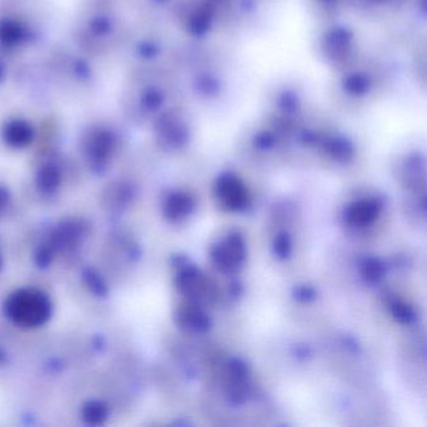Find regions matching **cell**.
Returning a JSON list of instances; mask_svg holds the SVG:
<instances>
[{
  "label": "cell",
  "mask_w": 427,
  "mask_h": 427,
  "mask_svg": "<svg viewBox=\"0 0 427 427\" xmlns=\"http://www.w3.org/2000/svg\"><path fill=\"white\" fill-rule=\"evenodd\" d=\"M85 281L87 286L90 287V291L99 297H103L108 293V287L104 280L100 277L98 272L93 269H87L85 272Z\"/></svg>",
  "instance_id": "obj_12"
},
{
  "label": "cell",
  "mask_w": 427,
  "mask_h": 427,
  "mask_svg": "<svg viewBox=\"0 0 427 427\" xmlns=\"http://www.w3.org/2000/svg\"><path fill=\"white\" fill-rule=\"evenodd\" d=\"M55 251H54V248L47 242L43 243L42 246H39V248L37 249V252H36V264L39 266V267H48L49 264L53 262L54 257H55Z\"/></svg>",
  "instance_id": "obj_15"
},
{
  "label": "cell",
  "mask_w": 427,
  "mask_h": 427,
  "mask_svg": "<svg viewBox=\"0 0 427 427\" xmlns=\"http://www.w3.org/2000/svg\"><path fill=\"white\" fill-rule=\"evenodd\" d=\"M293 296H295V298L297 301L308 302V301L315 300L316 290L312 286H298V287H296Z\"/></svg>",
  "instance_id": "obj_16"
},
{
  "label": "cell",
  "mask_w": 427,
  "mask_h": 427,
  "mask_svg": "<svg viewBox=\"0 0 427 427\" xmlns=\"http://www.w3.org/2000/svg\"><path fill=\"white\" fill-rule=\"evenodd\" d=\"M4 360H6V355H4V352L0 350V364H1Z\"/></svg>",
  "instance_id": "obj_18"
},
{
  "label": "cell",
  "mask_w": 427,
  "mask_h": 427,
  "mask_svg": "<svg viewBox=\"0 0 427 427\" xmlns=\"http://www.w3.org/2000/svg\"><path fill=\"white\" fill-rule=\"evenodd\" d=\"M60 185V175L57 169L45 168L38 177V188L43 195H53Z\"/></svg>",
  "instance_id": "obj_11"
},
{
  "label": "cell",
  "mask_w": 427,
  "mask_h": 427,
  "mask_svg": "<svg viewBox=\"0 0 427 427\" xmlns=\"http://www.w3.org/2000/svg\"><path fill=\"white\" fill-rule=\"evenodd\" d=\"M109 416V409L103 401H88L82 407V418L88 425L98 426L107 421Z\"/></svg>",
  "instance_id": "obj_8"
},
{
  "label": "cell",
  "mask_w": 427,
  "mask_h": 427,
  "mask_svg": "<svg viewBox=\"0 0 427 427\" xmlns=\"http://www.w3.org/2000/svg\"><path fill=\"white\" fill-rule=\"evenodd\" d=\"M4 311L16 326L37 328L49 321L53 305L44 291L36 287H24L8 296Z\"/></svg>",
  "instance_id": "obj_1"
},
{
  "label": "cell",
  "mask_w": 427,
  "mask_h": 427,
  "mask_svg": "<svg viewBox=\"0 0 427 427\" xmlns=\"http://www.w3.org/2000/svg\"><path fill=\"white\" fill-rule=\"evenodd\" d=\"M11 203V193L6 190V187L0 185V215H3L6 211Z\"/></svg>",
  "instance_id": "obj_17"
},
{
  "label": "cell",
  "mask_w": 427,
  "mask_h": 427,
  "mask_svg": "<svg viewBox=\"0 0 427 427\" xmlns=\"http://www.w3.org/2000/svg\"><path fill=\"white\" fill-rule=\"evenodd\" d=\"M195 210V200L185 192H175L168 195L164 203L163 213L171 222H178L190 216Z\"/></svg>",
  "instance_id": "obj_7"
},
{
  "label": "cell",
  "mask_w": 427,
  "mask_h": 427,
  "mask_svg": "<svg viewBox=\"0 0 427 427\" xmlns=\"http://www.w3.org/2000/svg\"><path fill=\"white\" fill-rule=\"evenodd\" d=\"M217 198L229 211H241L247 207L248 192L241 180L234 175H225L216 185Z\"/></svg>",
  "instance_id": "obj_3"
},
{
  "label": "cell",
  "mask_w": 427,
  "mask_h": 427,
  "mask_svg": "<svg viewBox=\"0 0 427 427\" xmlns=\"http://www.w3.org/2000/svg\"><path fill=\"white\" fill-rule=\"evenodd\" d=\"M3 267V254H1V249H0V269Z\"/></svg>",
  "instance_id": "obj_19"
},
{
  "label": "cell",
  "mask_w": 427,
  "mask_h": 427,
  "mask_svg": "<svg viewBox=\"0 0 427 427\" xmlns=\"http://www.w3.org/2000/svg\"><path fill=\"white\" fill-rule=\"evenodd\" d=\"M177 322L180 328L195 333H206L211 328L210 317L195 303L180 307L177 312Z\"/></svg>",
  "instance_id": "obj_6"
},
{
  "label": "cell",
  "mask_w": 427,
  "mask_h": 427,
  "mask_svg": "<svg viewBox=\"0 0 427 427\" xmlns=\"http://www.w3.org/2000/svg\"><path fill=\"white\" fill-rule=\"evenodd\" d=\"M246 257V246L239 233L229 234L223 242L212 249V259L218 269L225 274L234 272Z\"/></svg>",
  "instance_id": "obj_2"
},
{
  "label": "cell",
  "mask_w": 427,
  "mask_h": 427,
  "mask_svg": "<svg viewBox=\"0 0 427 427\" xmlns=\"http://www.w3.org/2000/svg\"><path fill=\"white\" fill-rule=\"evenodd\" d=\"M381 205L374 200H364L354 202L346 208L345 220L348 225L355 227H364L379 217Z\"/></svg>",
  "instance_id": "obj_5"
},
{
  "label": "cell",
  "mask_w": 427,
  "mask_h": 427,
  "mask_svg": "<svg viewBox=\"0 0 427 427\" xmlns=\"http://www.w3.org/2000/svg\"><path fill=\"white\" fill-rule=\"evenodd\" d=\"M134 197L133 192L127 185H118L116 188H111L104 193V203L107 208L112 211H121V208L127 207Z\"/></svg>",
  "instance_id": "obj_9"
},
{
  "label": "cell",
  "mask_w": 427,
  "mask_h": 427,
  "mask_svg": "<svg viewBox=\"0 0 427 427\" xmlns=\"http://www.w3.org/2000/svg\"><path fill=\"white\" fill-rule=\"evenodd\" d=\"M391 312H392V316H394L396 321L400 322L402 325H409L415 320L414 308L409 306L405 302H401V301L392 303Z\"/></svg>",
  "instance_id": "obj_13"
},
{
  "label": "cell",
  "mask_w": 427,
  "mask_h": 427,
  "mask_svg": "<svg viewBox=\"0 0 427 427\" xmlns=\"http://www.w3.org/2000/svg\"><path fill=\"white\" fill-rule=\"evenodd\" d=\"M385 274V264L379 259H364V264L361 266V274L364 280L371 283L382 280Z\"/></svg>",
  "instance_id": "obj_10"
},
{
  "label": "cell",
  "mask_w": 427,
  "mask_h": 427,
  "mask_svg": "<svg viewBox=\"0 0 427 427\" xmlns=\"http://www.w3.org/2000/svg\"><path fill=\"white\" fill-rule=\"evenodd\" d=\"M292 249V242L288 233L281 232L276 236L274 242V254L281 259H285L290 256Z\"/></svg>",
  "instance_id": "obj_14"
},
{
  "label": "cell",
  "mask_w": 427,
  "mask_h": 427,
  "mask_svg": "<svg viewBox=\"0 0 427 427\" xmlns=\"http://www.w3.org/2000/svg\"><path fill=\"white\" fill-rule=\"evenodd\" d=\"M87 234V227L80 221H64L52 232L48 243L54 248L55 254L68 252L78 247Z\"/></svg>",
  "instance_id": "obj_4"
}]
</instances>
